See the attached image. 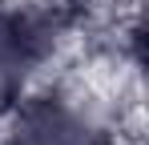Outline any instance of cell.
I'll return each instance as SVG.
<instances>
[{
    "mask_svg": "<svg viewBox=\"0 0 149 145\" xmlns=\"http://www.w3.org/2000/svg\"><path fill=\"white\" fill-rule=\"evenodd\" d=\"M16 145H97L93 129L85 121H77L73 113L56 109L49 117H32L24 137H16Z\"/></svg>",
    "mask_w": 149,
    "mask_h": 145,
    "instance_id": "obj_1",
    "label": "cell"
}]
</instances>
